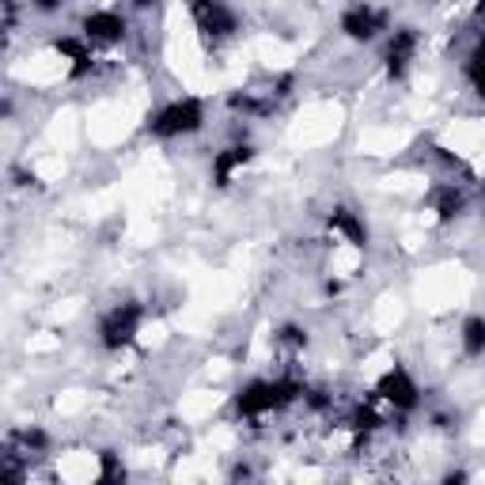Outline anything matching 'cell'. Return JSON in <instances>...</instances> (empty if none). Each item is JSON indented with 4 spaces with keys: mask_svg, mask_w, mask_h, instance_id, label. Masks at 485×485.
Masks as SVG:
<instances>
[{
    "mask_svg": "<svg viewBox=\"0 0 485 485\" xmlns=\"http://www.w3.org/2000/svg\"><path fill=\"white\" fill-rule=\"evenodd\" d=\"M296 399H304V383L285 376V379H258V383L243 387L236 406H239L243 418H262V413L281 409V406H288Z\"/></svg>",
    "mask_w": 485,
    "mask_h": 485,
    "instance_id": "cell-1",
    "label": "cell"
},
{
    "mask_svg": "<svg viewBox=\"0 0 485 485\" xmlns=\"http://www.w3.org/2000/svg\"><path fill=\"white\" fill-rule=\"evenodd\" d=\"M201 122H205L201 103H197V99H178V103H171V106L159 110L148 129H152L156 136H187V133H197Z\"/></svg>",
    "mask_w": 485,
    "mask_h": 485,
    "instance_id": "cell-2",
    "label": "cell"
},
{
    "mask_svg": "<svg viewBox=\"0 0 485 485\" xmlns=\"http://www.w3.org/2000/svg\"><path fill=\"white\" fill-rule=\"evenodd\" d=\"M141 308L136 304H122V308H114L106 318H103V345L106 349H122V345L133 341L136 327H141Z\"/></svg>",
    "mask_w": 485,
    "mask_h": 485,
    "instance_id": "cell-3",
    "label": "cell"
},
{
    "mask_svg": "<svg viewBox=\"0 0 485 485\" xmlns=\"http://www.w3.org/2000/svg\"><path fill=\"white\" fill-rule=\"evenodd\" d=\"M190 12L197 19V27L209 38H227L236 31V15L227 12L220 0H190Z\"/></svg>",
    "mask_w": 485,
    "mask_h": 485,
    "instance_id": "cell-4",
    "label": "cell"
},
{
    "mask_svg": "<svg viewBox=\"0 0 485 485\" xmlns=\"http://www.w3.org/2000/svg\"><path fill=\"white\" fill-rule=\"evenodd\" d=\"M376 395H379L383 402H390L395 409H413V406H418V383H413V379L402 372V368H390V372L379 379Z\"/></svg>",
    "mask_w": 485,
    "mask_h": 485,
    "instance_id": "cell-5",
    "label": "cell"
},
{
    "mask_svg": "<svg viewBox=\"0 0 485 485\" xmlns=\"http://www.w3.org/2000/svg\"><path fill=\"white\" fill-rule=\"evenodd\" d=\"M383 27H387V15L376 12V8H368V5H357V8H349L341 15V31L349 38H357V42H372Z\"/></svg>",
    "mask_w": 485,
    "mask_h": 485,
    "instance_id": "cell-6",
    "label": "cell"
},
{
    "mask_svg": "<svg viewBox=\"0 0 485 485\" xmlns=\"http://www.w3.org/2000/svg\"><path fill=\"white\" fill-rule=\"evenodd\" d=\"M413 54H418V31H395V38H390V45H387V73L390 76H402L406 68H409V61H413Z\"/></svg>",
    "mask_w": 485,
    "mask_h": 485,
    "instance_id": "cell-7",
    "label": "cell"
},
{
    "mask_svg": "<svg viewBox=\"0 0 485 485\" xmlns=\"http://www.w3.org/2000/svg\"><path fill=\"white\" fill-rule=\"evenodd\" d=\"M84 35L91 42H118L126 35V19L118 12H91L84 19Z\"/></svg>",
    "mask_w": 485,
    "mask_h": 485,
    "instance_id": "cell-8",
    "label": "cell"
},
{
    "mask_svg": "<svg viewBox=\"0 0 485 485\" xmlns=\"http://www.w3.org/2000/svg\"><path fill=\"white\" fill-rule=\"evenodd\" d=\"M250 156H254V148H250V145H236V148L220 152V156L213 159V178H217V187H227V182H232V175L247 164Z\"/></svg>",
    "mask_w": 485,
    "mask_h": 485,
    "instance_id": "cell-9",
    "label": "cell"
},
{
    "mask_svg": "<svg viewBox=\"0 0 485 485\" xmlns=\"http://www.w3.org/2000/svg\"><path fill=\"white\" fill-rule=\"evenodd\" d=\"M330 227H334V232H341L345 239H349L353 247H364V239H368V232H364V224L349 213V209H334L330 213Z\"/></svg>",
    "mask_w": 485,
    "mask_h": 485,
    "instance_id": "cell-10",
    "label": "cell"
},
{
    "mask_svg": "<svg viewBox=\"0 0 485 485\" xmlns=\"http://www.w3.org/2000/svg\"><path fill=\"white\" fill-rule=\"evenodd\" d=\"M463 349H467V357H481L485 353V318H467V327H463Z\"/></svg>",
    "mask_w": 485,
    "mask_h": 485,
    "instance_id": "cell-11",
    "label": "cell"
},
{
    "mask_svg": "<svg viewBox=\"0 0 485 485\" xmlns=\"http://www.w3.org/2000/svg\"><path fill=\"white\" fill-rule=\"evenodd\" d=\"M57 50H61L65 57H73V76H84L87 68H91V54L84 50V45H80L76 38H61V42H57Z\"/></svg>",
    "mask_w": 485,
    "mask_h": 485,
    "instance_id": "cell-12",
    "label": "cell"
},
{
    "mask_svg": "<svg viewBox=\"0 0 485 485\" xmlns=\"http://www.w3.org/2000/svg\"><path fill=\"white\" fill-rule=\"evenodd\" d=\"M436 213H440V220H451L463 213V194H459L455 187H444V190H436Z\"/></svg>",
    "mask_w": 485,
    "mask_h": 485,
    "instance_id": "cell-13",
    "label": "cell"
},
{
    "mask_svg": "<svg viewBox=\"0 0 485 485\" xmlns=\"http://www.w3.org/2000/svg\"><path fill=\"white\" fill-rule=\"evenodd\" d=\"M467 76H470V84L478 87V96L485 99V38L478 42V50L470 54V65H467Z\"/></svg>",
    "mask_w": 485,
    "mask_h": 485,
    "instance_id": "cell-14",
    "label": "cell"
},
{
    "mask_svg": "<svg viewBox=\"0 0 485 485\" xmlns=\"http://www.w3.org/2000/svg\"><path fill=\"white\" fill-rule=\"evenodd\" d=\"M99 459H103V481H122V478H126V470L118 467V459H114L110 451L99 455Z\"/></svg>",
    "mask_w": 485,
    "mask_h": 485,
    "instance_id": "cell-15",
    "label": "cell"
},
{
    "mask_svg": "<svg viewBox=\"0 0 485 485\" xmlns=\"http://www.w3.org/2000/svg\"><path fill=\"white\" fill-rule=\"evenodd\" d=\"M281 341H285V345H304V330L285 327V330H281Z\"/></svg>",
    "mask_w": 485,
    "mask_h": 485,
    "instance_id": "cell-16",
    "label": "cell"
},
{
    "mask_svg": "<svg viewBox=\"0 0 485 485\" xmlns=\"http://www.w3.org/2000/svg\"><path fill=\"white\" fill-rule=\"evenodd\" d=\"M31 5H35L38 12H54V8H61V0H31Z\"/></svg>",
    "mask_w": 485,
    "mask_h": 485,
    "instance_id": "cell-17",
    "label": "cell"
},
{
    "mask_svg": "<svg viewBox=\"0 0 485 485\" xmlns=\"http://www.w3.org/2000/svg\"><path fill=\"white\" fill-rule=\"evenodd\" d=\"M133 5H141V8H145V5H152V0H133Z\"/></svg>",
    "mask_w": 485,
    "mask_h": 485,
    "instance_id": "cell-18",
    "label": "cell"
},
{
    "mask_svg": "<svg viewBox=\"0 0 485 485\" xmlns=\"http://www.w3.org/2000/svg\"><path fill=\"white\" fill-rule=\"evenodd\" d=\"M481 8H485V0H481Z\"/></svg>",
    "mask_w": 485,
    "mask_h": 485,
    "instance_id": "cell-19",
    "label": "cell"
}]
</instances>
